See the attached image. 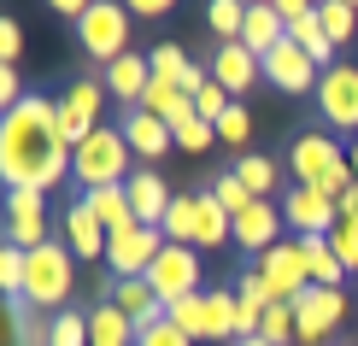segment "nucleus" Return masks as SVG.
I'll return each instance as SVG.
<instances>
[{"mask_svg":"<svg viewBox=\"0 0 358 346\" xmlns=\"http://www.w3.org/2000/svg\"><path fill=\"white\" fill-rule=\"evenodd\" d=\"M71 176V141L59 124V100L29 94L24 106L0 117V182L48 194Z\"/></svg>","mask_w":358,"mask_h":346,"instance_id":"1","label":"nucleus"},{"mask_svg":"<svg viewBox=\"0 0 358 346\" xmlns=\"http://www.w3.org/2000/svg\"><path fill=\"white\" fill-rule=\"evenodd\" d=\"M288 171H294V182H300V188L329 194L335 206L358 188V176H352V164H347V147H341L335 135H323V129L294 135V147H288Z\"/></svg>","mask_w":358,"mask_h":346,"instance_id":"2","label":"nucleus"},{"mask_svg":"<svg viewBox=\"0 0 358 346\" xmlns=\"http://www.w3.org/2000/svg\"><path fill=\"white\" fill-rule=\"evenodd\" d=\"M129 176H136V153H129V141H124L117 124H100L94 135H83V141L71 147V182H83V194L124 188Z\"/></svg>","mask_w":358,"mask_h":346,"instance_id":"3","label":"nucleus"},{"mask_svg":"<svg viewBox=\"0 0 358 346\" xmlns=\"http://www.w3.org/2000/svg\"><path fill=\"white\" fill-rule=\"evenodd\" d=\"M171 247H194V252H212L223 240H235V217L223 212L212 194H176L171 200V217L159 223Z\"/></svg>","mask_w":358,"mask_h":346,"instance_id":"4","label":"nucleus"},{"mask_svg":"<svg viewBox=\"0 0 358 346\" xmlns=\"http://www.w3.org/2000/svg\"><path fill=\"white\" fill-rule=\"evenodd\" d=\"M77 259H71V247H59V240H48V247L24 252V294L36 311H71V288H77V270H71Z\"/></svg>","mask_w":358,"mask_h":346,"instance_id":"5","label":"nucleus"},{"mask_svg":"<svg viewBox=\"0 0 358 346\" xmlns=\"http://www.w3.org/2000/svg\"><path fill=\"white\" fill-rule=\"evenodd\" d=\"M235 288H206L194 299H176V305L165 311V317L182 329L188 340H235Z\"/></svg>","mask_w":358,"mask_h":346,"instance_id":"6","label":"nucleus"},{"mask_svg":"<svg viewBox=\"0 0 358 346\" xmlns=\"http://www.w3.org/2000/svg\"><path fill=\"white\" fill-rule=\"evenodd\" d=\"M129 6H117V0H94V6L83 12V24H77V41H83V53L94 59V65H112V59H124L129 53Z\"/></svg>","mask_w":358,"mask_h":346,"instance_id":"7","label":"nucleus"},{"mask_svg":"<svg viewBox=\"0 0 358 346\" xmlns=\"http://www.w3.org/2000/svg\"><path fill=\"white\" fill-rule=\"evenodd\" d=\"M311 100H317V117H323V124H335L347 141H358V65H347V59L329 65Z\"/></svg>","mask_w":358,"mask_h":346,"instance_id":"8","label":"nucleus"},{"mask_svg":"<svg viewBox=\"0 0 358 346\" xmlns=\"http://www.w3.org/2000/svg\"><path fill=\"white\" fill-rule=\"evenodd\" d=\"M147 288H153L159 305H176V299H194V294H206L200 288V252L194 247H165L153 259V270H147Z\"/></svg>","mask_w":358,"mask_h":346,"instance_id":"9","label":"nucleus"},{"mask_svg":"<svg viewBox=\"0 0 358 346\" xmlns=\"http://www.w3.org/2000/svg\"><path fill=\"white\" fill-rule=\"evenodd\" d=\"M6 247H18V252H36V247H48L53 229H48V194H36V188H6Z\"/></svg>","mask_w":358,"mask_h":346,"instance_id":"10","label":"nucleus"},{"mask_svg":"<svg viewBox=\"0 0 358 346\" xmlns=\"http://www.w3.org/2000/svg\"><path fill=\"white\" fill-rule=\"evenodd\" d=\"M165 247H171V240H165V229H153V223H136V229L112 235V240H106V270H112V282L147 276L153 259H159Z\"/></svg>","mask_w":358,"mask_h":346,"instance_id":"11","label":"nucleus"},{"mask_svg":"<svg viewBox=\"0 0 358 346\" xmlns=\"http://www.w3.org/2000/svg\"><path fill=\"white\" fill-rule=\"evenodd\" d=\"M347 317V288H306L294 299V329H300V346H323Z\"/></svg>","mask_w":358,"mask_h":346,"instance_id":"12","label":"nucleus"},{"mask_svg":"<svg viewBox=\"0 0 358 346\" xmlns=\"http://www.w3.org/2000/svg\"><path fill=\"white\" fill-rule=\"evenodd\" d=\"M252 270H259L264 288H271V305H294V299L311 288L306 259H300V247H294V240H282V247H271L264 259H252Z\"/></svg>","mask_w":358,"mask_h":346,"instance_id":"13","label":"nucleus"},{"mask_svg":"<svg viewBox=\"0 0 358 346\" xmlns=\"http://www.w3.org/2000/svg\"><path fill=\"white\" fill-rule=\"evenodd\" d=\"M100 106H106V82H94V77H77L65 94H59V124H65L71 147L100 129Z\"/></svg>","mask_w":358,"mask_h":346,"instance_id":"14","label":"nucleus"},{"mask_svg":"<svg viewBox=\"0 0 358 346\" xmlns=\"http://www.w3.org/2000/svg\"><path fill=\"white\" fill-rule=\"evenodd\" d=\"M259 65H264V82H276L282 94H317V82H323V71L311 65V53L294 48V36L282 41V48H271Z\"/></svg>","mask_w":358,"mask_h":346,"instance_id":"15","label":"nucleus"},{"mask_svg":"<svg viewBox=\"0 0 358 346\" xmlns=\"http://www.w3.org/2000/svg\"><path fill=\"white\" fill-rule=\"evenodd\" d=\"M282 217L294 223V240H306V235H335L341 206L329 200V194H317V188H300V182H294L288 194H282Z\"/></svg>","mask_w":358,"mask_h":346,"instance_id":"16","label":"nucleus"},{"mask_svg":"<svg viewBox=\"0 0 358 346\" xmlns=\"http://www.w3.org/2000/svg\"><path fill=\"white\" fill-rule=\"evenodd\" d=\"M282 206L276 200H252L241 217H235V247L247 252V259H264L271 247H282Z\"/></svg>","mask_w":358,"mask_h":346,"instance_id":"17","label":"nucleus"},{"mask_svg":"<svg viewBox=\"0 0 358 346\" xmlns=\"http://www.w3.org/2000/svg\"><path fill=\"white\" fill-rule=\"evenodd\" d=\"M117 129H124L129 153H136V159H147V171H153V164H159V159H165L171 147H176V135H171V124H165V117H153V112H141V106L117 117Z\"/></svg>","mask_w":358,"mask_h":346,"instance_id":"18","label":"nucleus"},{"mask_svg":"<svg viewBox=\"0 0 358 346\" xmlns=\"http://www.w3.org/2000/svg\"><path fill=\"white\" fill-rule=\"evenodd\" d=\"M206 71H212V82L229 88V100H247V94H252V82H264V65L241 48V41H223Z\"/></svg>","mask_w":358,"mask_h":346,"instance_id":"19","label":"nucleus"},{"mask_svg":"<svg viewBox=\"0 0 358 346\" xmlns=\"http://www.w3.org/2000/svg\"><path fill=\"white\" fill-rule=\"evenodd\" d=\"M147 82H153V59H147V53H124V59H112V65H106V94L124 100L129 112L141 106Z\"/></svg>","mask_w":358,"mask_h":346,"instance_id":"20","label":"nucleus"},{"mask_svg":"<svg viewBox=\"0 0 358 346\" xmlns=\"http://www.w3.org/2000/svg\"><path fill=\"white\" fill-rule=\"evenodd\" d=\"M106 229H100V217L88 212V200H77L65 212V247H71V259H83V264H94V259H106Z\"/></svg>","mask_w":358,"mask_h":346,"instance_id":"21","label":"nucleus"},{"mask_svg":"<svg viewBox=\"0 0 358 346\" xmlns=\"http://www.w3.org/2000/svg\"><path fill=\"white\" fill-rule=\"evenodd\" d=\"M124 188H129V206H136V223H153V229H159V223L171 217V200H176V194H171V182H165L159 171H136Z\"/></svg>","mask_w":358,"mask_h":346,"instance_id":"22","label":"nucleus"},{"mask_svg":"<svg viewBox=\"0 0 358 346\" xmlns=\"http://www.w3.org/2000/svg\"><path fill=\"white\" fill-rule=\"evenodd\" d=\"M282 41H288V24H282L276 0H252V6H247V29H241V48L252 59H264L271 48H282Z\"/></svg>","mask_w":358,"mask_h":346,"instance_id":"23","label":"nucleus"},{"mask_svg":"<svg viewBox=\"0 0 358 346\" xmlns=\"http://www.w3.org/2000/svg\"><path fill=\"white\" fill-rule=\"evenodd\" d=\"M106 299H112V305L124 311V317L136 323V329H147V323H159V317H165V305L153 299L147 276H129V282H112V276H106Z\"/></svg>","mask_w":358,"mask_h":346,"instance_id":"24","label":"nucleus"},{"mask_svg":"<svg viewBox=\"0 0 358 346\" xmlns=\"http://www.w3.org/2000/svg\"><path fill=\"white\" fill-rule=\"evenodd\" d=\"M294 247H300V259H306V276H311V288H341L347 264L335 259L329 235H306V240H294Z\"/></svg>","mask_w":358,"mask_h":346,"instance_id":"25","label":"nucleus"},{"mask_svg":"<svg viewBox=\"0 0 358 346\" xmlns=\"http://www.w3.org/2000/svg\"><path fill=\"white\" fill-rule=\"evenodd\" d=\"M83 200H88V212L100 217V229H106V235L136 229V206H129V188H94V194H83Z\"/></svg>","mask_w":358,"mask_h":346,"instance_id":"26","label":"nucleus"},{"mask_svg":"<svg viewBox=\"0 0 358 346\" xmlns=\"http://www.w3.org/2000/svg\"><path fill=\"white\" fill-rule=\"evenodd\" d=\"M88 335H94V346H136V323H129L112 299H100V305L88 311Z\"/></svg>","mask_w":358,"mask_h":346,"instance_id":"27","label":"nucleus"},{"mask_svg":"<svg viewBox=\"0 0 358 346\" xmlns=\"http://www.w3.org/2000/svg\"><path fill=\"white\" fill-rule=\"evenodd\" d=\"M229 171L247 182V194H252V200H271V188H276L282 164H276V159H264V153H241V159L229 164Z\"/></svg>","mask_w":358,"mask_h":346,"instance_id":"28","label":"nucleus"},{"mask_svg":"<svg viewBox=\"0 0 358 346\" xmlns=\"http://www.w3.org/2000/svg\"><path fill=\"white\" fill-rule=\"evenodd\" d=\"M317 18H323V36H329L335 48H347V41L358 36V6H352V0H323Z\"/></svg>","mask_w":358,"mask_h":346,"instance_id":"29","label":"nucleus"},{"mask_svg":"<svg viewBox=\"0 0 358 346\" xmlns=\"http://www.w3.org/2000/svg\"><path fill=\"white\" fill-rule=\"evenodd\" d=\"M206 24H212L217 48H223V41H241V29H247V6H241V0H212V6H206Z\"/></svg>","mask_w":358,"mask_h":346,"instance_id":"30","label":"nucleus"},{"mask_svg":"<svg viewBox=\"0 0 358 346\" xmlns=\"http://www.w3.org/2000/svg\"><path fill=\"white\" fill-rule=\"evenodd\" d=\"M48 346H94L88 311H59V317H48Z\"/></svg>","mask_w":358,"mask_h":346,"instance_id":"31","label":"nucleus"},{"mask_svg":"<svg viewBox=\"0 0 358 346\" xmlns=\"http://www.w3.org/2000/svg\"><path fill=\"white\" fill-rule=\"evenodd\" d=\"M171 135H176L182 153H206V147L217 141V124H206L200 112H188V117H176V124H171Z\"/></svg>","mask_w":358,"mask_h":346,"instance_id":"32","label":"nucleus"},{"mask_svg":"<svg viewBox=\"0 0 358 346\" xmlns=\"http://www.w3.org/2000/svg\"><path fill=\"white\" fill-rule=\"evenodd\" d=\"M206 194H212V200H217V206H223L229 217H241L247 206H252V194H247V182H241L235 171H217V176H212V188H206Z\"/></svg>","mask_w":358,"mask_h":346,"instance_id":"33","label":"nucleus"},{"mask_svg":"<svg viewBox=\"0 0 358 346\" xmlns=\"http://www.w3.org/2000/svg\"><path fill=\"white\" fill-rule=\"evenodd\" d=\"M247 135H252V112H247V100H235V106L217 117V141H229V147L247 153Z\"/></svg>","mask_w":358,"mask_h":346,"instance_id":"34","label":"nucleus"},{"mask_svg":"<svg viewBox=\"0 0 358 346\" xmlns=\"http://www.w3.org/2000/svg\"><path fill=\"white\" fill-rule=\"evenodd\" d=\"M259 335L271 340V346H294V340H300V329H294V305H271V311H264V329H259Z\"/></svg>","mask_w":358,"mask_h":346,"instance_id":"35","label":"nucleus"},{"mask_svg":"<svg viewBox=\"0 0 358 346\" xmlns=\"http://www.w3.org/2000/svg\"><path fill=\"white\" fill-rule=\"evenodd\" d=\"M0 288H6V299L24 294V252L6 247V240H0Z\"/></svg>","mask_w":358,"mask_h":346,"instance_id":"36","label":"nucleus"},{"mask_svg":"<svg viewBox=\"0 0 358 346\" xmlns=\"http://www.w3.org/2000/svg\"><path fill=\"white\" fill-rule=\"evenodd\" d=\"M329 247H335V259L347 264V270H358V217H341V223H335Z\"/></svg>","mask_w":358,"mask_h":346,"instance_id":"37","label":"nucleus"},{"mask_svg":"<svg viewBox=\"0 0 358 346\" xmlns=\"http://www.w3.org/2000/svg\"><path fill=\"white\" fill-rule=\"evenodd\" d=\"M229 106H235V100H229V88H223V82H206L200 94H194V112H200L206 124H217V117L229 112Z\"/></svg>","mask_w":358,"mask_h":346,"instance_id":"38","label":"nucleus"},{"mask_svg":"<svg viewBox=\"0 0 358 346\" xmlns=\"http://www.w3.org/2000/svg\"><path fill=\"white\" fill-rule=\"evenodd\" d=\"M136 346H194L182 329H176L171 317H159V323H147V329H136Z\"/></svg>","mask_w":358,"mask_h":346,"instance_id":"39","label":"nucleus"},{"mask_svg":"<svg viewBox=\"0 0 358 346\" xmlns=\"http://www.w3.org/2000/svg\"><path fill=\"white\" fill-rule=\"evenodd\" d=\"M24 53V24L18 18H12V12H6V18H0V59H6V65H12V59H18Z\"/></svg>","mask_w":358,"mask_h":346,"instance_id":"40","label":"nucleus"},{"mask_svg":"<svg viewBox=\"0 0 358 346\" xmlns=\"http://www.w3.org/2000/svg\"><path fill=\"white\" fill-rule=\"evenodd\" d=\"M235 294H241V299H252V305H271V288H264V276H259L252 264H247V276L235 282Z\"/></svg>","mask_w":358,"mask_h":346,"instance_id":"41","label":"nucleus"},{"mask_svg":"<svg viewBox=\"0 0 358 346\" xmlns=\"http://www.w3.org/2000/svg\"><path fill=\"white\" fill-rule=\"evenodd\" d=\"M171 0H129V18H165Z\"/></svg>","mask_w":358,"mask_h":346,"instance_id":"42","label":"nucleus"},{"mask_svg":"<svg viewBox=\"0 0 358 346\" xmlns=\"http://www.w3.org/2000/svg\"><path fill=\"white\" fill-rule=\"evenodd\" d=\"M53 12H59V18H65V24H83V0H53Z\"/></svg>","mask_w":358,"mask_h":346,"instance_id":"43","label":"nucleus"},{"mask_svg":"<svg viewBox=\"0 0 358 346\" xmlns=\"http://www.w3.org/2000/svg\"><path fill=\"white\" fill-rule=\"evenodd\" d=\"M341 217H358V188L347 194V200H341Z\"/></svg>","mask_w":358,"mask_h":346,"instance_id":"44","label":"nucleus"},{"mask_svg":"<svg viewBox=\"0 0 358 346\" xmlns=\"http://www.w3.org/2000/svg\"><path fill=\"white\" fill-rule=\"evenodd\" d=\"M347 164H352V176H358V141H347Z\"/></svg>","mask_w":358,"mask_h":346,"instance_id":"45","label":"nucleus"},{"mask_svg":"<svg viewBox=\"0 0 358 346\" xmlns=\"http://www.w3.org/2000/svg\"><path fill=\"white\" fill-rule=\"evenodd\" d=\"M235 346H271V340H264V335H252V340H235Z\"/></svg>","mask_w":358,"mask_h":346,"instance_id":"46","label":"nucleus"}]
</instances>
